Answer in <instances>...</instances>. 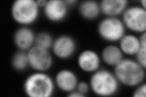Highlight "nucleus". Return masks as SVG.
Returning a JSON list of instances; mask_svg holds the SVG:
<instances>
[{
    "instance_id": "nucleus-1",
    "label": "nucleus",
    "mask_w": 146,
    "mask_h": 97,
    "mask_svg": "<svg viewBox=\"0 0 146 97\" xmlns=\"http://www.w3.org/2000/svg\"><path fill=\"white\" fill-rule=\"evenodd\" d=\"M113 73L120 84L130 87L144 82L145 78V69L129 58H123L114 67Z\"/></svg>"
},
{
    "instance_id": "nucleus-2",
    "label": "nucleus",
    "mask_w": 146,
    "mask_h": 97,
    "mask_svg": "<svg viewBox=\"0 0 146 97\" xmlns=\"http://www.w3.org/2000/svg\"><path fill=\"white\" fill-rule=\"evenodd\" d=\"M55 88L54 80L43 72L31 73L23 83L25 94L29 97H50L53 95Z\"/></svg>"
},
{
    "instance_id": "nucleus-3",
    "label": "nucleus",
    "mask_w": 146,
    "mask_h": 97,
    "mask_svg": "<svg viewBox=\"0 0 146 97\" xmlns=\"http://www.w3.org/2000/svg\"><path fill=\"white\" fill-rule=\"evenodd\" d=\"M89 84L93 93L99 96H111L119 89L120 83L113 72L99 69L91 75Z\"/></svg>"
},
{
    "instance_id": "nucleus-4",
    "label": "nucleus",
    "mask_w": 146,
    "mask_h": 97,
    "mask_svg": "<svg viewBox=\"0 0 146 97\" xmlns=\"http://www.w3.org/2000/svg\"><path fill=\"white\" fill-rule=\"evenodd\" d=\"M40 7L34 0H16L11 8V16L21 26H29L38 20Z\"/></svg>"
},
{
    "instance_id": "nucleus-5",
    "label": "nucleus",
    "mask_w": 146,
    "mask_h": 97,
    "mask_svg": "<svg viewBox=\"0 0 146 97\" xmlns=\"http://www.w3.org/2000/svg\"><path fill=\"white\" fill-rule=\"evenodd\" d=\"M125 27L117 17L106 16L98 26V34L103 40L108 43L119 42L125 34Z\"/></svg>"
},
{
    "instance_id": "nucleus-6",
    "label": "nucleus",
    "mask_w": 146,
    "mask_h": 97,
    "mask_svg": "<svg viewBox=\"0 0 146 97\" xmlns=\"http://www.w3.org/2000/svg\"><path fill=\"white\" fill-rule=\"evenodd\" d=\"M146 9L141 6H128L122 14L125 29L133 33L142 34L146 30Z\"/></svg>"
},
{
    "instance_id": "nucleus-7",
    "label": "nucleus",
    "mask_w": 146,
    "mask_h": 97,
    "mask_svg": "<svg viewBox=\"0 0 146 97\" xmlns=\"http://www.w3.org/2000/svg\"><path fill=\"white\" fill-rule=\"evenodd\" d=\"M29 66L35 72H46L51 68L53 57L49 50L34 46L27 52Z\"/></svg>"
},
{
    "instance_id": "nucleus-8",
    "label": "nucleus",
    "mask_w": 146,
    "mask_h": 97,
    "mask_svg": "<svg viewBox=\"0 0 146 97\" xmlns=\"http://www.w3.org/2000/svg\"><path fill=\"white\" fill-rule=\"evenodd\" d=\"M76 40L71 36L62 35L54 40L52 50L57 58L67 59L71 58L76 51Z\"/></svg>"
},
{
    "instance_id": "nucleus-9",
    "label": "nucleus",
    "mask_w": 146,
    "mask_h": 97,
    "mask_svg": "<svg viewBox=\"0 0 146 97\" xmlns=\"http://www.w3.org/2000/svg\"><path fill=\"white\" fill-rule=\"evenodd\" d=\"M68 7L65 1L49 0L43 7L44 14L47 19L53 22H59L65 20L68 15Z\"/></svg>"
},
{
    "instance_id": "nucleus-10",
    "label": "nucleus",
    "mask_w": 146,
    "mask_h": 97,
    "mask_svg": "<svg viewBox=\"0 0 146 97\" xmlns=\"http://www.w3.org/2000/svg\"><path fill=\"white\" fill-rule=\"evenodd\" d=\"M77 63L82 71L93 73L100 69L101 57L95 50L86 49L79 53Z\"/></svg>"
},
{
    "instance_id": "nucleus-11",
    "label": "nucleus",
    "mask_w": 146,
    "mask_h": 97,
    "mask_svg": "<svg viewBox=\"0 0 146 97\" xmlns=\"http://www.w3.org/2000/svg\"><path fill=\"white\" fill-rule=\"evenodd\" d=\"M54 82L59 90L69 94L76 89L79 80L74 72L65 69L59 71L56 73Z\"/></svg>"
},
{
    "instance_id": "nucleus-12",
    "label": "nucleus",
    "mask_w": 146,
    "mask_h": 97,
    "mask_svg": "<svg viewBox=\"0 0 146 97\" xmlns=\"http://www.w3.org/2000/svg\"><path fill=\"white\" fill-rule=\"evenodd\" d=\"M35 35L28 26H21L14 32L13 43L20 50L27 52L34 46Z\"/></svg>"
},
{
    "instance_id": "nucleus-13",
    "label": "nucleus",
    "mask_w": 146,
    "mask_h": 97,
    "mask_svg": "<svg viewBox=\"0 0 146 97\" xmlns=\"http://www.w3.org/2000/svg\"><path fill=\"white\" fill-rule=\"evenodd\" d=\"M126 0H103L99 3L100 12L109 17H117L122 15L128 7Z\"/></svg>"
},
{
    "instance_id": "nucleus-14",
    "label": "nucleus",
    "mask_w": 146,
    "mask_h": 97,
    "mask_svg": "<svg viewBox=\"0 0 146 97\" xmlns=\"http://www.w3.org/2000/svg\"><path fill=\"white\" fill-rule=\"evenodd\" d=\"M118 46L124 55L135 57L141 46L139 37L133 34H125L119 41Z\"/></svg>"
},
{
    "instance_id": "nucleus-15",
    "label": "nucleus",
    "mask_w": 146,
    "mask_h": 97,
    "mask_svg": "<svg viewBox=\"0 0 146 97\" xmlns=\"http://www.w3.org/2000/svg\"><path fill=\"white\" fill-rule=\"evenodd\" d=\"M124 54L118 46L110 44L105 47L101 53V59L104 63L115 67L124 58Z\"/></svg>"
},
{
    "instance_id": "nucleus-16",
    "label": "nucleus",
    "mask_w": 146,
    "mask_h": 97,
    "mask_svg": "<svg viewBox=\"0 0 146 97\" xmlns=\"http://www.w3.org/2000/svg\"><path fill=\"white\" fill-rule=\"evenodd\" d=\"M79 12L80 16L85 20H93L99 16L100 12V4L93 0L82 1L79 6Z\"/></svg>"
},
{
    "instance_id": "nucleus-17",
    "label": "nucleus",
    "mask_w": 146,
    "mask_h": 97,
    "mask_svg": "<svg viewBox=\"0 0 146 97\" xmlns=\"http://www.w3.org/2000/svg\"><path fill=\"white\" fill-rule=\"evenodd\" d=\"M12 67L15 71L22 72L25 71L29 66L27 53L25 51L19 50L13 54L11 59Z\"/></svg>"
},
{
    "instance_id": "nucleus-18",
    "label": "nucleus",
    "mask_w": 146,
    "mask_h": 97,
    "mask_svg": "<svg viewBox=\"0 0 146 97\" xmlns=\"http://www.w3.org/2000/svg\"><path fill=\"white\" fill-rule=\"evenodd\" d=\"M54 42L52 35L47 32H41L35 35V46L49 50L51 49Z\"/></svg>"
},
{
    "instance_id": "nucleus-19",
    "label": "nucleus",
    "mask_w": 146,
    "mask_h": 97,
    "mask_svg": "<svg viewBox=\"0 0 146 97\" xmlns=\"http://www.w3.org/2000/svg\"><path fill=\"white\" fill-rule=\"evenodd\" d=\"M139 39L141 46L135 55V60L141 66L146 69V32L141 34Z\"/></svg>"
},
{
    "instance_id": "nucleus-20",
    "label": "nucleus",
    "mask_w": 146,
    "mask_h": 97,
    "mask_svg": "<svg viewBox=\"0 0 146 97\" xmlns=\"http://www.w3.org/2000/svg\"><path fill=\"white\" fill-rule=\"evenodd\" d=\"M133 91V96L134 97H145L146 96V84L144 82L141 84L135 87Z\"/></svg>"
},
{
    "instance_id": "nucleus-21",
    "label": "nucleus",
    "mask_w": 146,
    "mask_h": 97,
    "mask_svg": "<svg viewBox=\"0 0 146 97\" xmlns=\"http://www.w3.org/2000/svg\"><path fill=\"white\" fill-rule=\"evenodd\" d=\"M90 89V87L89 82L86 81H79L78 84L76 87V90L80 92V94H83L84 95L86 96V94L88 93V92Z\"/></svg>"
},
{
    "instance_id": "nucleus-22",
    "label": "nucleus",
    "mask_w": 146,
    "mask_h": 97,
    "mask_svg": "<svg viewBox=\"0 0 146 97\" xmlns=\"http://www.w3.org/2000/svg\"><path fill=\"white\" fill-rule=\"evenodd\" d=\"M68 96H71V97H84V96H85V95L80 94V92H79L76 90L70 92V93L68 94Z\"/></svg>"
},
{
    "instance_id": "nucleus-23",
    "label": "nucleus",
    "mask_w": 146,
    "mask_h": 97,
    "mask_svg": "<svg viewBox=\"0 0 146 97\" xmlns=\"http://www.w3.org/2000/svg\"><path fill=\"white\" fill-rule=\"evenodd\" d=\"M46 0H37V1H36V3H37V4L40 7V8H43L46 5Z\"/></svg>"
},
{
    "instance_id": "nucleus-24",
    "label": "nucleus",
    "mask_w": 146,
    "mask_h": 97,
    "mask_svg": "<svg viewBox=\"0 0 146 97\" xmlns=\"http://www.w3.org/2000/svg\"><path fill=\"white\" fill-rule=\"evenodd\" d=\"M65 2L66 3V4H68V6H71V5H74V4H76L77 1H76V0H68V1H65Z\"/></svg>"
},
{
    "instance_id": "nucleus-25",
    "label": "nucleus",
    "mask_w": 146,
    "mask_h": 97,
    "mask_svg": "<svg viewBox=\"0 0 146 97\" xmlns=\"http://www.w3.org/2000/svg\"><path fill=\"white\" fill-rule=\"evenodd\" d=\"M140 3H141L140 6L141 7H143L144 9H146V1H145V0H141V1H140Z\"/></svg>"
}]
</instances>
